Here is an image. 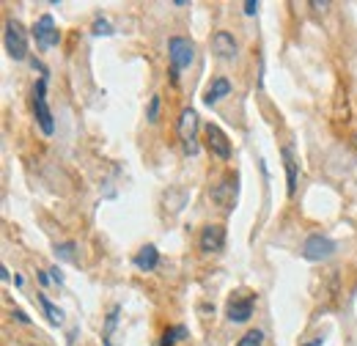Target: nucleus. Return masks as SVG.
Returning <instances> with one entry per match:
<instances>
[{
    "instance_id": "a878e982",
    "label": "nucleus",
    "mask_w": 357,
    "mask_h": 346,
    "mask_svg": "<svg viewBox=\"0 0 357 346\" xmlns=\"http://www.w3.org/2000/svg\"><path fill=\"white\" fill-rule=\"evenodd\" d=\"M311 8H321V11H327V8H330V3H327V0H321V3H319V0H311Z\"/></svg>"
},
{
    "instance_id": "412c9836",
    "label": "nucleus",
    "mask_w": 357,
    "mask_h": 346,
    "mask_svg": "<svg viewBox=\"0 0 357 346\" xmlns=\"http://www.w3.org/2000/svg\"><path fill=\"white\" fill-rule=\"evenodd\" d=\"M75 250H77V245H75V242H63V245H55V253H58V256H61L63 261L75 259Z\"/></svg>"
},
{
    "instance_id": "6ab92c4d",
    "label": "nucleus",
    "mask_w": 357,
    "mask_h": 346,
    "mask_svg": "<svg viewBox=\"0 0 357 346\" xmlns=\"http://www.w3.org/2000/svg\"><path fill=\"white\" fill-rule=\"evenodd\" d=\"M236 346H264V333L261 330H248Z\"/></svg>"
},
{
    "instance_id": "0eeeda50",
    "label": "nucleus",
    "mask_w": 357,
    "mask_h": 346,
    "mask_svg": "<svg viewBox=\"0 0 357 346\" xmlns=\"http://www.w3.org/2000/svg\"><path fill=\"white\" fill-rule=\"evenodd\" d=\"M204 143H206V149H209L218 160H223V163H228L231 154H234V146H231L228 135H225L218 124H206V130H204Z\"/></svg>"
},
{
    "instance_id": "39448f33",
    "label": "nucleus",
    "mask_w": 357,
    "mask_h": 346,
    "mask_svg": "<svg viewBox=\"0 0 357 346\" xmlns=\"http://www.w3.org/2000/svg\"><path fill=\"white\" fill-rule=\"evenodd\" d=\"M33 116L39 121V130L45 135H52L55 132V119H52V110L47 105V77H42L36 86H33Z\"/></svg>"
},
{
    "instance_id": "f257e3e1",
    "label": "nucleus",
    "mask_w": 357,
    "mask_h": 346,
    "mask_svg": "<svg viewBox=\"0 0 357 346\" xmlns=\"http://www.w3.org/2000/svg\"><path fill=\"white\" fill-rule=\"evenodd\" d=\"M168 58H171V77H174V83H178V72L190 69V63L195 61V44L190 42L187 36H171Z\"/></svg>"
},
{
    "instance_id": "6e6552de",
    "label": "nucleus",
    "mask_w": 357,
    "mask_h": 346,
    "mask_svg": "<svg viewBox=\"0 0 357 346\" xmlns=\"http://www.w3.org/2000/svg\"><path fill=\"white\" fill-rule=\"evenodd\" d=\"M33 39L39 44V50H50V47H58L61 42V33H58V25L52 20V14H42L36 22H33Z\"/></svg>"
},
{
    "instance_id": "423d86ee",
    "label": "nucleus",
    "mask_w": 357,
    "mask_h": 346,
    "mask_svg": "<svg viewBox=\"0 0 357 346\" xmlns=\"http://www.w3.org/2000/svg\"><path fill=\"white\" fill-rule=\"evenodd\" d=\"M335 250H338V245H335L330 236H324V234H311V236L305 239V245H303V259L327 261Z\"/></svg>"
},
{
    "instance_id": "ddd939ff",
    "label": "nucleus",
    "mask_w": 357,
    "mask_h": 346,
    "mask_svg": "<svg viewBox=\"0 0 357 346\" xmlns=\"http://www.w3.org/2000/svg\"><path fill=\"white\" fill-rule=\"evenodd\" d=\"M132 261L140 272H154V269L160 266V250H157L154 245H143V248L135 253Z\"/></svg>"
},
{
    "instance_id": "7ed1b4c3",
    "label": "nucleus",
    "mask_w": 357,
    "mask_h": 346,
    "mask_svg": "<svg viewBox=\"0 0 357 346\" xmlns=\"http://www.w3.org/2000/svg\"><path fill=\"white\" fill-rule=\"evenodd\" d=\"M236 184H239V176L234 171H228L220 176V181L212 187V193H209V198H212V204L215 206H220L223 212H234V206H236Z\"/></svg>"
},
{
    "instance_id": "cd10ccee",
    "label": "nucleus",
    "mask_w": 357,
    "mask_h": 346,
    "mask_svg": "<svg viewBox=\"0 0 357 346\" xmlns=\"http://www.w3.org/2000/svg\"><path fill=\"white\" fill-rule=\"evenodd\" d=\"M28 346H39V344H28Z\"/></svg>"
},
{
    "instance_id": "4468645a",
    "label": "nucleus",
    "mask_w": 357,
    "mask_h": 346,
    "mask_svg": "<svg viewBox=\"0 0 357 346\" xmlns=\"http://www.w3.org/2000/svg\"><path fill=\"white\" fill-rule=\"evenodd\" d=\"M228 93H231V80H228V77H215V80L206 86V91H204V102H206V105H215V102L225 99Z\"/></svg>"
},
{
    "instance_id": "393cba45",
    "label": "nucleus",
    "mask_w": 357,
    "mask_h": 346,
    "mask_svg": "<svg viewBox=\"0 0 357 346\" xmlns=\"http://www.w3.org/2000/svg\"><path fill=\"white\" fill-rule=\"evenodd\" d=\"M36 275H39V283H42V286H50V283H52L50 272H36Z\"/></svg>"
},
{
    "instance_id": "1a4fd4ad",
    "label": "nucleus",
    "mask_w": 357,
    "mask_h": 346,
    "mask_svg": "<svg viewBox=\"0 0 357 346\" xmlns=\"http://www.w3.org/2000/svg\"><path fill=\"white\" fill-rule=\"evenodd\" d=\"M253 308H256V297L248 294V297H231L225 305V319L234 322V324H245L250 316H253Z\"/></svg>"
},
{
    "instance_id": "a211bd4d",
    "label": "nucleus",
    "mask_w": 357,
    "mask_h": 346,
    "mask_svg": "<svg viewBox=\"0 0 357 346\" xmlns=\"http://www.w3.org/2000/svg\"><path fill=\"white\" fill-rule=\"evenodd\" d=\"M119 313H121L119 305H113L110 313H107V322H105V341H107V344H110V336H113V330H116V324H119Z\"/></svg>"
},
{
    "instance_id": "bb28decb",
    "label": "nucleus",
    "mask_w": 357,
    "mask_h": 346,
    "mask_svg": "<svg viewBox=\"0 0 357 346\" xmlns=\"http://www.w3.org/2000/svg\"><path fill=\"white\" fill-rule=\"evenodd\" d=\"M324 344V338H321V336H319V338H311V341H308V344H303V346H321Z\"/></svg>"
},
{
    "instance_id": "9b49d317",
    "label": "nucleus",
    "mask_w": 357,
    "mask_h": 346,
    "mask_svg": "<svg viewBox=\"0 0 357 346\" xmlns=\"http://www.w3.org/2000/svg\"><path fill=\"white\" fill-rule=\"evenodd\" d=\"M212 50H215V55L223 58V61H234L236 52H239L234 33H228V31H218V33L212 36Z\"/></svg>"
},
{
    "instance_id": "dca6fc26",
    "label": "nucleus",
    "mask_w": 357,
    "mask_h": 346,
    "mask_svg": "<svg viewBox=\"0 0 357 346\" xmlns=\"http://www.w3.org/2000/svg\"><path fill=\"white\" fill-rule=\"evenodd\" d=\"M39 305H42V310L47 313L50 324H63V310L58 305H52V300L47 294H39Z\"/></svg>"
},
{
    "instance_id": "b1692460",
    "label": "nucleus",
    "mask_w": 357,
    "mask_h": 346,
    "mask_svg": "<svg viewBox=\"0 0 357 346\" xmlns=\"http://www.w3.org/2000/svg\"><path fill=\"white\" fill-rule=\"evenodd\" d=\"M50 275H52V283H58V286L63 283V272H61L58 266H52V269H50Z\"/></svg>"
},
{
    "instance_id": "aec40b11",
    "label": "nucleus",
    "mask_w": 357,
    "mask_h": 346,
    "mask_svg": "<svg viewBox=\"0 0 357 346\" xmlns=\"http://www.w3.org/2000/svg\"><path fill=\"white\" fill-rule=\"evenodd\" d=\"M91 31H93V36H113V33H116V31H113V25H110L105 17H96Z\"/></svg>"
},
{
    "instance_id": "c85d7f7f",
    "label": "nucleus",
    "mask_w": 357,
    "mask_h": 346,
    "mask_svg": "<svg viewBox=\"0 0 357 346\" xmlns=\"http://www.w3.org/2000/svg\"><path fill=\"white\" fill-rule=\"evenodd\" d=\"M355 143H357V140H355Z\"/></svg>"
},
{
    "instance_id": "5701e85b",
    "label": "nucleus",
    "mask_w": 357,
    "mask_h": 346,
    "mask_svg": "<svg viewBox=\"0 0 357 346\" xmlns=\"http://www.w3.org/2000/svg\"><path fill=\"white\" fill-rule=\"evenodd\" d=\"M11 319H17L20 324H31V319H28V313H25V310H20V308H17V310H11Z\"/></svg>"
},
{
    "instance_id": "f3484780",
    "label": "nucleus",
    "mask_w": 357,
    "mask_h": 346,
    "mask_svg": "<svg viewBox=\"0 0 357 346\" xmlns=\"http://www.w3.org/2000/svg\"><path fill=\"white\" fill-rule=\"evenodd\" d=\"M160 107H162V96L154 93V96L149 99V110H146V121H149V124H157V121H160Z\"/></svg>"
},
{
    "instance_id": "f03ea898",
    "label": "nucleus",
    "mask_w": 357,
    "mask_h": 346,
    "mask_svg": "<svg viewBox=\"0 0 357 346\" xmlns=\"http://www.w3.org/2000/svg\"><path fill=\"white\" fill-rule=\"evenodd\" d=\"M3 47H6V55L11 61H25L28 58V33H25V28L17 20L6 22V28H3Z\"/></svg>"
},
{
    "instance_id": "4be33fe9",
    "label": "nucleus",
    "mask_w": 357,
    "mask_h": 346,
    "mask_svg": "<svg viewBox=\"0 0 357 346\" xmlns=\"http://www.w3.org/2000/svg\"><path fill=\"white\" fill-rule=\"evenodd\" d=\"M242 8H245V14H248V17H256V14H259V8H261V3H259V0H245V6H242Z\"/></svg>"
},
{
    "instance_id": "f8f14e48",
    "label": "nucleus",
    "mask_w": 357,
    "mask_h": 346,
    "mask_svg": "<svg viewBox=\"0 0 357 346\" xmlns=\"http://www.w3.org/2000/svg\"><path fill=\"white\" fill-rule=\"evenodd\" d=\"M280 157H283V168H286V193L294 195L297 193V160H294V151L291 146H283L280 149Z\"/></svg>"
},
{
    "instance_id": "9d476101",
    "label": "nucleus",
    "mask_w": 357,
    "mask_h": 346,
    "mask_svg": "<svg viewBox=\"0 0 357 346\" xmlns=\"http://www.w3.org/2000/svg\"><path fill=\"white\" fill-rule=\"evenodd\" d=\"M201 253H218L225 248V228L223 225H206L201 231Z\"/></svg>"
},
{
    "instance_id": "20e7f679",
    "label": "nucleus",
    "mask_w": 357,
    "mask_h": 346,
    "mask_svg": "<svg viewBox=\"0 0 357 346\" xmlns=\"http://www.w3.org/2000/svg\"><path fill=\"white\" fill-rule=\"evenodd\" d=\"M176 132L178 137H181V143H184V151L190 154V157H195L198 154V113L192 110V107H184L181 110V116H178L176 121Z\"/></svg>"
},
{
    "instance_id": "2eb2a0df",
    "label": "nucleus",
    "mask_w": 357,
    "mask_h": 346,
    "mask_svg": "<svg viewBox=\"0 0 357 346\" xmlns=\"http://www.w3.org/2000/svg\"><path fill=\"white\" fill-rule=\"evenodd\" d=\"M190 333H187V327L184 324H176V327H168L162 336H160V346H176L178 341H184Z\"/></svg>"
}]
</instances>
